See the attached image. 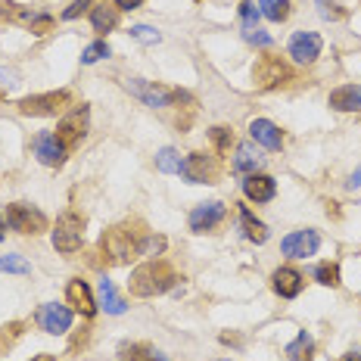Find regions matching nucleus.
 Here are the masks:
<instances>
[{"instance_id":"1","label":"nucleus","mask_w":361,"mask_h":361,"mask_svg":"<svg viewBox=\"0 0 361 361\" xmlns=\"http://www.w3.org/2000/svg\"><path fill=\"white\" fill-rule=\"evenodd\" d=\"M147 224L144 221H122V224H112L106 234L100 237V255L106 265H128L131 259H137L140 250H144V240H147Z\"/></svg>"},{"instance_id":"2","label":"nucleus","mask_w":361,"mask_h":361,"mask_svg":"<svg viewBox=\"0 0 361 361\" xmlns=\"http://www.w3.org/2000/svg\"><path fill=\"white\" fill-rule=\"evenodd\" d=\"M178 281L175 268L169 265L165 259H149L144 265H137L131 271V281H128V290L131 296H140V299H149V296H159V293L171 290Z\"/></svg>"},{"instance_id":"3","label":"nucleus","mask_w":361,"mask_h":361,"mask_svg":"<svg viewBox=\"0 0 361 361\" xmlns=\"http://www.w3.org/2000/svg\"><path fill=\"white\" fill-rule=\"evenodd\" d=\"M293 78V69L287 63H283L281 56H262L259 63L252 66V85L259 90H274L281 85H287V81Z\"/></svg>"},{"instance_id":"4","label":"nucleus","mask_w":361,"mask_h":361,"mask_svg":"<svg viewBox=\"0 0 361 361\" xmlns=\"http://www.w3.org/2000/svg\"><path fill=\"white\" fill-rule=\"evenodd\" d=\"M4 221L10 224L13 231H19V234H41V231H47V218L44 212H37L35 206H28V202H13V206H6L4 212Z\"/></svg>"},{"instance_id":"5","label":"nucleus","mask_w":361,"mask_h":361,"mask_svg":"<svg viewBox=\"0 0 361 361\" xmlns=\"http://www.w3.org/2000/svg\"><path fill=\"white\" fill-rule=\"evenodd\" d=\"M190 184H215L218 175H221V159L215 153H190L184 159V169H180Z\"/></svg>"},{"instance_id":"6","label":"nucleus","mask_w":361,"mask_h":361,"mask_svg":"<svg viewBox=\"0 0 361 361\" xmlns=\"http://www.w3.org/2000/svg\"><path fill=\"white\" fill-rule=\"evenodd\" d=\"M128 90H131L137 100H144L147 106H171L178 100H187L184 90H175V87H165V85H156V81H128Z\"/></svg>"},{"instance_id":"7","label":"nucleus","mask_w":361,"mask_h":361,"mask_svg":"<svg viewBox=\"0 0 361 361\" xmlns=\"http://www.w3.org/2000/svg\"><path fill=\"white\" fill-rule=\"evenodd\" d=\"M81 240H85V221L78 215H63L56 221V231H54V246L63 255H72L81 250Z\"/></svg>"},{"instance_id":"8","label":"nucleus","mask_w":361,"mask_h":361,"mask_svg":"<svg viewBox=\"0 0 361 361\" xmlns=\"http://www.w3.org/2000/svg\"><path fill=\"white\" fill-rule=\"evenodd\" d=\"M69 103V90H50V94H35L19 100V112L22 116H56L66 109Z\"/></svg>"},{"instance_id":"9","label":"nucleus","mask_w":361,"mask_h":361,"mask_svg":"<svg viewBox=\"0 0 361 361\" xmlns=\"http://www.w3.org/2000/svg\"><path fill=\"white\" fill-rule=\"evenodd\" d=\"M85 134H87V106L69 112V116L56 125V140L66 149H72L75 144H81V137H85Z\"/></svg>"},{"instance_id":"10","label":"nucleus","mask_w":361,"mask_h":361,"mask_svg":"<svg viewBox=\"0 0 361 361\" xmlns=\"http://www.w3.org/2000/svg\"><path fill=\"white\" fill-rule=\"evenodd\" d=\"M321 246V237L314 234V231H293L281 240V252L290 255V259H308V255H314Z\"/></svg>"},{"instance_id":"11","label":"nucleus","mask_w":361,"mask_h":361,"mask_svg":"<svg viewBox=\"0 0 361 361\" xmlns=\"http://www.w3.org/2000/svg\"><path fill=\"white\" fill-rule=\"evenodd\" d=\"M321 47H324V41L314 32H296L290 37V56L296 63H314L321 56Z\"/></svg>"},{"instance_id":"12","label":"nucleus","mask_w":361,"mask_h":361,"mask_svg":"<svg viewBox=\"0 0 361 361\" xmlns=\"http://www.w3.org/2000/svg\"><path fill=\"white\" fill-rule=\"evenodd\" d=\"M224 206L221 202H202L190 212V231L193 234H206V231H215L218 224L224 221Z\"/></svg>"},{"instance_id":"13","label":"nucleus","mask_w":361,"mask_h":361,"mask_svg":"<svg viewBox=\"0 0 361 361\" xmlns=\"http://www.w3.org/2000/svg\"><path fill=\"white\" fill-rule=\"evenodd\" d=\"M37 324L41 330H47V334H66V330L72 327V312L66 305H56V302H47L41 305V312H37Z\"/></svg>"},{"instance_id":"14","label":"nucleus","mask_w":361,"mask_h":361,"mask_svg":"<svg viewBox=\"0 0 361 361\" xmlns=\"http://www.w3.org/2000/svg\"><path fill=\"white\" fill-rule=\"evenodd\" d=\"M66 153H69V149L59 144L56 134L44 131V134H37V137H35V156H37V159H41L44 165H50V169L63 165V162H66Z\"/></svg>"},{"instance_id":"15","label":"nucleus","mask_w":361,"mask_h":361,"mask_svg":"<svg viewBox=\"0 0 361 361\" xmlns=\"http://www.w3.org/2000/svg\"><path fill=\"white\" fill-rule=\"evenodd\" d=\"M271 287L281 299H296L302 293V274L296 268H277L271 274Z\"/></svg>"},{"instance_id":"16","label":"nucleus","mask_w":361,"mask_h":361,"mask_svg":"<svg viewBox=\"0 0 361 361\" xmlns=\"http://www.w3.org/2000/svg\"><path fill=\"white\" fill-rule=\"evenodd\" d=\"M243 193H246V200H252V202H268V200H274L277 184L271 175H259V171H255V175L243 180Z\"/></svg>"},{"instance_id":"17","label":"nucleus","mask_w":361,"mask_h":361,"mask_svg":"<svg viewBox=\"0 0 361 361\" xmlns=\"http://www.w3.org/2000/svg\"><path fill=\"white\" fill-rule=\"evenodd\" d=\"M66 299H69V305L78 314H85V318H90V314L97 312V302H94V296H90V287L85 281H69V287H66Z\"/></svg>"},{"instance_id":"18","label":"nucleus","mask_w":361,"mask_h":361,"mask_svg":"<svg viewBox=\"0 0 361 361\" xmlns=\"http://www.w3.org/2000/svg\"><path fill=\"white\" fill-rule=\"evenodd\" d=\"M250 134L255 144H262L265 149H281V144H283V131L274 122H268V118H255L250 125Z\"/></svg>"},{"instance_id":"19","label":"nucleus","mask_w":361,"mask_h":361,"mask_svg":"<svg viewBox=\"0 0 361 361\" xmlns=\"http://www.w3.org/2000/svg\"><path fill=\"white\" fill-rule=\"evenodd\" d=\"M330 109L336 112H355L361 109V85H343L330 94Z\"/></svg>"},{"instance_id":"20","label":"nucleus","mask_w":361,"mask_h":361,"mask_svg":"<svg viewBox=\"0 0 361 361\" xmlns=\"http://www.w3.org/2000/svg\"><path fill=\"white\" fill-rule=\"evenodd\" d=\"M90 25H94L97 35L112 32V28L118 25V6L116 4H112V6H106V4L94 6V13H90Z\"/></svg>"},{"instance_id":"21","label":"nucleus","mask_w":361,"mask_h":361,"mask_svg":"<svg viewBox=\"0 0 361 361\" xmlns=\"http://www.w3.org/2000/svg\"><path fill=\"white\" fill-rule=\"evenodd\" d=\"M118 358L122 361H165L159 352L147 343H125L122 349H118Z\"/></svg>"},{"instance_id":"22","label":"nucleus","mask_w":361,"mask_h":361,"mask_svg":"<svg viewBox=\"0 0 361 361\" xmlns=\"http://www.w3.org/2000/svg\"><path fill=\"white\" fill-rule=\"evenodd\" d=\"M262 165V159H259V153H255V147L252 144H240L237 147V156H234V171L237 175H255V169Z\"/></svg>"},{"instance_id":"23","label":"nucleus","mask_w":361,"mask_h":361,"mask_svg":"<svg viewBox=\"0 0 361 361\" xmlns=\"http://www.w3.org/2000/svg\"><path fill=\"white\" fill-rule=\"evenodd\" d=\"M100 308H106L109 314H122L125 312V299L116 293L112 281H100Z\"/></svg>"},{"instance_id":"24","label":"nucleus","mask_w":361,"mask_h":361,"mask_svg":"<svg viewBox=\"0 0 361 361\" xmlns=\"http://www.w3.org/2000/svg\"><path fill=\"white\" fill-rule=\"evenodd\" d=\"M240 221H243V231H246V237H250L252 243H265L268 240V228L259 221V218H252L250 209H240Z\"/></svg>"},{"instance_id":"25","label":"nucleus","mask_w":361,"mask_h":361,"mask_svg":"<svg viewBox=\"0 0 361 361\" xmlns=\"http://www.w3.org/2000/svg\"><path fill=\"white\" fill-rule=\"evenodd\" d=\"M312 352H314V340H312V334H305V330L287 345L290 361H308V358H312Z\"/></svg>"},{"instance_id":"26","label":"nucleus","mask_w":361,"mask_h":361,"mask_svg":"<svg viewBox=\"0 0 361 361\" xmlns=\"http://www.w3.org/2000/svg\"><path fill=\"white\" fill-rule=\"evenodd\" d=\"M259 13L271 22H283L290 16V0H259Z\"/></svg>"},{"instance_id":"27","label":"nucleus","mask_w":361,"mask_h":361,"mask_svg":"<svg viewBox=\"0 0 361 361\" xmlns=\"http://www.w3.org/2000/svg\"><path fill=\"white\" fill-rule=\"evenodd\" d=\"M156 169L165 171V175H175V171L184 169V159H180V156H178L171 147H165V149H159V153H156Z\"/></svg>"},{"instance_id":"28","label":"nucleus","mask_w":361,"mask_h":361,"mask_svg":"<svg viewBox=\"0 0 361 361\" xmlns=\"http://www.w3.org/2000/svg\"><path fill=\"white\" fill-rule=\"evenodd\" d=\"M19 336H22V321H13V324L0 327V355H4V352H10L13 345H16Z\"/></svg>"},{"instance_id":"29","label":"nucleus","mask_w":361,"mask_h":361,"mask_svg":"<svg viewBox=\"0 0 361 361\" xmlns=\"http://www.w3.org/2000/svg\"><path fill=\"white\" fill-rule=\"evenodd\" d=\"M314 277H318V283H324V287H340V268H336L334 262H324V265L314 268Z\"/></svg>"},{"instance_id":"30","label":"nucleus","mask_w":361,"mask_h":361,"mask_svg":"<svg viewBox=\"0 0 361 361\" xmlns=\"http://www.w3.org/2000/svg\"><path fill=\"white\" fill-rule=\"evenodd\" d=\"M0 271H13V274H28L32 271V265H28L22 255H4L0 259Z\"/></svg>"},{"instance_id":"31","label":"nucleus","mask_w":361,"mask_h":361,"mask_svg":"<svg viewBox=\"0 0 361 361\" xmlns=\"http://www.w3.org/2000/svg\"><path fill=\"white\" fill-rule=\"evenodd\" d=\"M103 56H109V44H106V41H97V44H90L85 54H81V63H85V66L100 63Z\"/></svg>"},{"instance_id":"32","label":"nucleus","mask_w":361,"mask_h":361,"mask_svg":"<svg viewBox=\"0 0 361 361\" xmlns=\"http://www.w3.org/2000/svg\"><path fill=\"white\" fill-rule=\"evenodd\" d=\"M212 140H215V147L221 149V153H228L231 144H234V134H231V128L218 125V128H212Z\"/></svg>"},{"instance_id":"33","label":"nucleus","mask_w":361,"mask_h":361,"mask_svg":"<svg viewBox=\"0 0 361 361\" xmlns=\"http://www.w3.org/2000/svg\"><path fill=\"white\" fill-rule=\"evenodd\" d=\"M131 37H137L140 44H159L162 41V35L156 32V28H149V25H134L131 28Z\"/></svg>"},{"instance_id":"34","label":"nucleus","mask_w":361,"mask_h":361,"mask_svg":"<svg viewBox=\"0 0 361 361\" xmlns=\"http://www.w3.org/2000/svg\"><path fill=\"white\" fill-rule=\"evenodd\" d=\"M240 19H243V28H255V22H259V6H255L252 0H243V4H240Z\"/></svg>"},{"instance_id":"35","label":"nucleus","mask_w":361,"mask_h":361,"mask_svg":"<svg viewBox=\"0 0 361 361\" xmlns=\"http://www.w3.org/2000/svg\"><path fill=\"white\" fill-rule=\"evenodd\" d=\"M318 13L324 19H330V22L343 19V10H340V4H336V0H318Z\"/></svg>"},{"instance_id":"36","label":"nucleus","mask_w":361,"mask_h":361,"mask_svg":"<svg viewBox=\"0 0 361 361\" xmlns=\"http://www.w3.org/2000/svg\"><path fill=\"white\" fill-rule=\"evenodd\" d=\"M162 250H165V237H153V234H149L144 240V250H140V255H159Z\"/></svg>"},{"instance_id":"37","label":"nucleus","mask_w":361,"mask_h":361,"mask_svg":"<svg viewBox=\"0 0 361 361\" xmlns=\"http://www.w3.org/2000/svg\"><path fill=\"white\" fill-rule=\"evenodd\" d=\"M243 37H246V41H250V44H255V47H271V35L259 32V28H246Z\"/></svg>"},{"instance_id":"38","label":"nucleus","mask_w":361,"mask_h":361,"mask_svg":"<svg viewBox=\"0 0 361 361\" xmlns=\"http://www.w3.org/2000/svg\"><path fill=\"white\" fill-rule=\"evenodd\" d=\"M90 4H94V0H72V6H66V10H63V19H78Z\"/></svg>"},{"instance_id":"39","label":"nucleus","mask_w":361,"mask_h":361,"mask_svg":"<svg viewBox=\"0 0 361 361\" xmlns=\"http://www.w3.org/2000/svg\"><path fill=\"white\" fill-rule=\"evenodd\" d=\"M50 25H54V19H50V16H35L32 22H28V28H32L35 35H47Z\"/></svg>"},{"instance_id":"40","label":"nucleus","mask_w":361,"mask_h":361,"mask_svg":"<svg viewBox=\"0 0 361 361\" xmlns=\"http://www.w3.org/2000/svg\"><path fill=\"white\" fill-rule=\"evenodd\" d=\"M13 78H16V75H13V72L0 69V97H4V94H6V90H10V87H13Z\"/></svg>"},{"instance_id":"41","label":"nucleus","mask_w":361,"mask_h":361,"mask_svg":"<svg viewBox=\"0 0 361 361\" xmlns=\"http://www.w3.org/2000/svg\"><path fill=\"white\" fill-rule=\"evenodd\" d=\"M112 4H116L118 10H137V6L144 4V0H112Z\"/></svg>"},{"instance_id":"42","label":"nucleus","mask_w":361,"mask_h":361,"mask_svg":"<svg viewBox=\"0 0 361 361\" xmlns=\"http://www.w3.org/2000/svg\"><path fill=\"white\" fill-rule=\"evenodd\" d=\"M13 6H16V4H13V0H0V16H6V13H13Z\"/></svg>"},{"instance_id":"43","label":"nucleus","mask_w":361,"mask_h":361,"mask_svg":"<svg viewBox=\"0 0 361 361\" xmlns=\"http://www.w3.org/2000/svg\"><path fill=\"white\" fill-rule=\"evenodd\" d=\"M349 187H352V190H355V187H361V169L355 171V175H352V180H349Z\"/></svg>"},{"instance_id":"44","label":"nucleus","mask_w":361,"mask_h":361,"mask_svg":"<svg viewBox=\"0 0 361 361\" xmlns=\"http://www.w3.org/2000/svg\"><path fill=\"white\" fill-rule=\"evenodd\" d=\"M343 361H361V352H349V355H345Z\"/></svg>"},{"instance_id":"45","label":"nucleus","mask_w":361,"mask_h":361,"mask_svg":"<svg viewBox=\"0 0 361 361\" xmlns=\"http://www.w3.org/2000/svg\"><path fill=\"white\" fill-rule=\"evenodd\" d=\"M32 361H56V358H54V355H35Z\"/></svg>"},{"instance_id":"46","label":"nucleus","mask_w":361,"mask_h":361,"mask_svg":"<svg viewBox=\"0 0 361 361\" xmlns=\"http://www.w3.org/2000/svg\"><path fill=\"white\" fill-rule=\"evenodd\" d=\"M6 237V224H4V215H0V240Z\"/></svg>"},{"instance_id":"47","label":"nucleus","mask_w":361,"mask_h":361,"mask_svg":"<svg viewBox=\"0 0 361 361\" xmlns=\"http://www.w3.org/2000/svg\"><path fill=\"white\" fill-rule=\"evenodd\" d=\"M221 361H228V358H221Z\"/></svg>"}]
</instances>
